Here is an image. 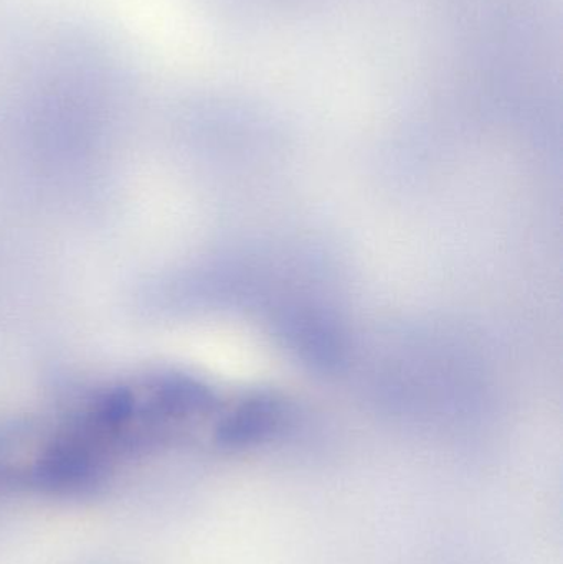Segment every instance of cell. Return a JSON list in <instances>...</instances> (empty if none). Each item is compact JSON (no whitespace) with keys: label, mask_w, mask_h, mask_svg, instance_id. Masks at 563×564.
Segmentation results:
<instances>
[{"label":"cell","mask_w":563,"mask_h":564,"mask_svg":"<svg viewBox=\"0 0 563 564\" xmlns=\"http://www.w3.org/2000/svg\"><path fill=\"white\" fill-rule=\"evenodd\" d=\"M286 420L284 404L270 394H257L238 404L218 427V440L230 447H250L271 440Z\"/></svg>","instance_id":"6da1fadb"}]
</instances>
